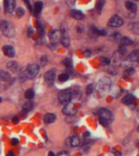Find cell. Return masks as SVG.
<instances>
[{
	"mask_svg": "<svg viewBox=\"0 0 139 156\" xmlns=\"http://www.w3.org/2000/svg\"><path fill=\"white\" fill-rule=\"evenodd\" d=\"M0 30L7 37H13L16 35V29L13 24L6 20L0 21Z\"/></svg>",
	"mask_w": 139,
	"mask_h": 156,
	"instance_id": "6da1fadb",
	"label": "cell"
},
{
	"mask_svg": "<svg viewBox=\"0 0 139 156\" xmlns=\"http://www.w3.org/2000/svg\"><path fill=\"white\" fill-rule=\"evenodd\" d=\"M111 88V81L108 77H103L98 82L96 89L101 95H104L108 93Z\"/></svg>",
	"mask_w": 139,
	"mask_h": 156,
	"instance_id": "7a4b0ae2",
	"label": "cell"
},
{
	"mask_svg": "<svg viewBox=\"0 0 139 156\" xmlns=\"http://www.w3.org/2000/svg\"><path fill=\"white\" fill-rule=\"evenodd\" d=\"M40 71L39 66L37 64H30L27 67L26 70L24 71V75L28 79H34L38 75Z\"/></svg>",
	"mask_w": 139,
	"mask_h": 156,
	"instance_id": "3957f363",
	"label": "cell"
},
{
	"mask_svg": "<svg viewBox=\"0 0 139 156\" xmlns=\"http://www.w3.org/2000/svg\"><path fill=\"white\" fill-rule=\"evenodd\" d=\"M123 24L124 21L122 17L117 16V15L112 16L110 19V21H108V26L111 27V28H120V27L123 25Z\"/></svg>",
	"mask_w": 139,
	"mask_h": 156,
	"instance_id": "277c9868",
	"label": "cell"
},
{
	"mask_svg": "<svg viewBox=\"0 0 139 156\" xmlns=\"http://www.w3.org/2000/svg\"><path fill=\"white\" fill-rule=\"evenodd\" d=\"M72 100V93L69 90L61 91L59 94V101L62 104H67Z\"/></svg>",
	"mask_w": 139,
	"mask_h": 156,
	"instance_id": "5b68a950",
	"label": "cell"
},
{
	"mask_svg": "<svg viewBox=\"0 0 139 156\" xmlns=\"http://www.w3.org/2000/svg\"><path fill=\"white\" fill-rule=\"evenodd\" d=\"M99 116L104 119V120H108L110 124L114 120V116H113L112 113L109 110L105 109V108H102V109L99 110Z\"/></svg>",
	"mask_w": 139,
	"mask_h": 156,
	"instance_id": "8992f818",
	"label": "cell"
},
{
	"mask_svg": "<svg viewBox=\"0 0 139 156\" xmlns=\"http://www.w3.org/2000/svg\"><path fill=\"white\" fill-rule=\"evenodd\" d=\"M16 0H4V10L7 14H11L16 10Z\"/></svg>",
	"mask_w": 139,
	"mask_h": 156,
	"instance_id": "52a82bcc",
	"label": "cell"
},
{
	"mask_svg": "<svg viewBox=\"0 0 139 156\" xmlns=\"http://www.w3.org/2000/svg\"><path fill=\"white\" fill-rule=\"evenodd\" d=\"M76 112H77V107L71 102L65 104V107L63 108V113L66 115H74Z\"/></svg>",
	"mask_w": 139,
	"mask_h": 156,
	"instance_id": "ba28073f",
	"label": "cell"
},
{
	"mask_svg": "<svg viewBox=\"0 0 139 156\" xmlns=\"http://www.w3.org/2000/svg\"><path fill=\"white\" fill-rule=\"evenodd\" d=\"M2 50H3V54L8 57L12 58L16 55V50L14 49V47L10 46V45H5L2 48Z\"/></svg>",
	"mask_w": 139,
	"mask_h": 156,
	"instance_id": "9c48e42d",
	"label": "cell"
},
{
	"mask_svg": "<svg viewBox=\"0 0 139 156\" xmlns=\"http://www.w3.org/2000/svg\"><path fill=\"white\" fill-rule=\"evenodd\" d=\"M45 81L49 85H53L55 80V72L53 70H50L45 73L44 75Z\"/></svg>",
	"mask_w": 139,
	"mask_h": 156,
	"instance_id": "30bf717a",
	"label": "cell"
},
{
	"mask_svg": "<svg viewBox=\"0 0 139 156\" xmlns=\"http://www.w3.org/2000/svg\"><path fill=\"white\" fill-rule=\"evenodd\" d=\"M49 37H50L51 42L56 43V42H60L62 34H61V32L59 31V30H54V31L50 32L49 34Z\"/></svg>",
	"mask_w": 139,
	"mask_h": 156,
	"instance_id": "8fae6325",
	"label": "cell"
},
{
	"mask_svg": "<svg viewBox=\"0 0 139 156\" xmlns=\"http://www.w3.org/2000/svg\"><path fill=\"white\" fill-rule=\"evenodd\" d=\"M70 15L73 18L77 20V21H82L85 18L84 13L79 10H72L70 11Z\"/></svg>",
	"mask_w": 139,
	"mask_h": 156,
	"instance_id": "7c38bea8",
	"label": "cell"
},
{
	"mask_svg": "<svg viewBox=\"0 0 139 156\" xmlns=\"http://www.w3.org/2000/svg\"><path fill=\"white\" fill-rule=\"evenodd\" d=\"M43 8V3L42 1H37L36 3H34V14L35 16H38Z\"/></svg>",
	"mask_w": 139,
	"mask_h": 156,
	"instance_id": "4fadbf2b",
	"label": "cell"
},
{
	"mask_svg": "<svg viewBox=\"0 0 139 156\" xmlns=\"http://www.w3.org/2000/svg\"><path fill=\"white\" fill-rule=\"evenodd\" d=\"M122 102L125 105H131V104L134 103L135 102V97L133 95V94H128V95H125L122 99Z\"/></svg>",
	"mask_w": 139,
	"mask_h": 156,
	"instance_id": "5bb4252c",
	"label": "cell"
},
{
	"mask_svg": "<svg viewBox=\"0 0 139 156\" xmlns=\"http://www.w3.org/2000/svg\"><path fill=\"white\" fill-rule=\"evenodd\" d=\"M56 120V115L53 113H47L44 115V122L46 124H51Z\"/></svg>",
	"mask_w": 139,
	"mask_h": 156,
	"instance_id": "9a60e30c",
	"label": "cell"
},
{
	"mask_svg": "<svg viewBox=\"0 0 139 156\" xmlns=\"http://www.w3.org/2000/svg\"><path fill=\"white\" fill-rule=\"evenodd\" d=\"M69 141H70V146L73 147H76L81 144V139L77 135H75L69 138Z\"/></svg>",
	"mask_w": 139,
	"mask_h": 156,
	"instance_id": "2e32d148",
	"label": "cell"
},
{
	"mask_svg": "<svg viewBox=\"0 0 139 156\" xmlns=\"http://www.w3.org/2000/svg\"><path fill=\"white\" fill-rule=\"evenodd\" d=\"M126 9H128L129 11H132V12H136L137 11V5L133 2V1H126L124 3Z\"/></svg>",
	"mask_w": 139,
	"mask_h": 156,
	"instance_id": "e0dca14e",
	"label": "cell"
},
{
	"mask_svg": "<svg viewBox=\"0 0 139 156\" xmlns=\"http://www.w3.org/2000/svg\"><path fill=\"white\" fill-rule=\"evenodd\" d=\"M11 74L6 71L0 70V81H8L11 80Z\"/></svg>",
	"mask_w": 139,
	"mask_h": 156,
	"instance_id": "ac0fdd59",
	"label": "cell"
},
{
	"mask_svg": "<svg viewBox=\"0 0 139 156\" xmlns=\"http://www.w3.org/2000/svg\"><path fill=\"white\" fill-rule=\"evenodd\" d=\"M33 107H34V104L31 101H28L27 102L24 103V105L22 107V112L24 113V114H26L28 113L29 112H30L32 109H33Z\"/></svg>",
	"mask_w": 139,
	"mask_h": 156,
	"instance_id": "d6986e66",
	"label": "cell"
},
{
	"mask_svg": "<svg viewBox=\"0 0 139 156\" xmlns=\"http://www.w3.org/2000/svg\"><path fill=\"white\" fill-rule=\"evenodd\" d=\"M8 68L10 69L11 72L16 73V72H19V65L18 63L15 61H10L8 63Z\"/></svg>",
	"mask_w": 139,
	"mask_h": 156,
	"instance_id": "ffe728a7",
	"label": "cell"
},
{
	"mask_svg": "<svg viewBox=\"0 0 139 156\" xmlns=\"http://www.w3.org/2000/svg\"><path fill=\"white\" fill-rule=\"evenodd\" d=\"M121 46L122 47H128V46H130V45L133 44V41H132L131 39L128 37H124L122 38L121 39Z\"/></svg>",
	"mask_w": 139,
	"mask_h": 156,
	"instance_id": "44dd1931",
	"label": "cell"
},
{
	"mask_svg": "<svg viewBox=\"0 0 139 156\" xmlns=\"http://www.w3.org/2000/svg\"><path fill=\"white\" fill-rule=\"evenodd\" d=\"M139 59V53L137 50H134L129 55V60L131 62H137Z\"/></svg>",
	"mask_w": 139,
	"mask_h": 156,
	"instance_id": "7402d4cb",
	"label": "cell"
},
{
	"mask_svg": "<svg viewBox=\"0 0 139 156\" xmlns=\"http://www.w3.org/2000/svg\"><path fill=\"white\" fill-rule=\"evenodd\" d=\"M15 14H16V17H18V18H21V17H23L24 16V14H25V11L23 8H16V10H15Z\"/></svg>",
	"mask_w": 139,
	"mask_h": 156,
	"instance_id": "603a6c76",
	"label": "cell"
},
{
	"mask_svg": "<svg viewBox=\"0 0 139 156\" xmlns=\"http://www.w3.org/2000/svg\"><path fill=\"white\" fill-rule=\"evenodd\" d=\"M104 4H105V0H98L97 3H96V10L98 12L101 13Z\"/></svg>",
	"mask_w": 139,
	"mask_h": 156,
	"instance_id": "cb8c5ba5",
	"label": "cell"
},
{
	"mask_svg": "<svg viewBox=\"0 0 139 156\" xmlns=\"http://www.w3.org/2000/svg\"><path fill=\"white\" fill-rule=\"evenodd\" d=\"M34 91L33 89H27L26 92H25V94H24V97H25V99H32L34 97Z\"/></svg>",
	"mask_w": 139,
	"mask_h": 156,
	"instance_id": "d4e9b609",
	"label": "cell"
},
{
	"mask_svg": "<svg viewBox=\"0 0 139 156\" xmlns=\"http://www.w3.org/2000/svg\"><path fill=\"white\" fill-rule=\"evenodd\" d=\"M92 29H93L94 33L97 34L98 35L104 36V35H106V34H107V33H106L105 30H102V29H97L96 27H95V26H93V27H92Z\"/></svg>",
	"mask_w": 139,
	"mask_h": 156,
	"instance_id": "484cf974",
	"label": "cell"
},
{
	"mask_svg": "<svg viewBox=\"0 0 139 156\" xmlns=\"http://www.w3.org/2000/svg\"><path fill=\"white\" fill-rule=\"evenodd\" d=\"M69 79V74L68 73H62L59 76V80L61 82H64V81H67Z\"/></svg>",
	"mask_w": 139,
	"mask_h": 156,
	"instance_id": "4316f807",
	"label": "cell"
},
{
	"mask_svg": "<svg viewBox=\"0 0 139 156\" xmlns=\"http://www.w3.org/2000/svg\"><path fill=\"white\" fill-rule=\"evenodd\" d=\"M111 63L110 59H108L107 57H101L100 58V63L102 66H106V65H109Z\"/></svg>",
	"mask_w": 139,
	"mask_h": 156,
	"instance_id": "83f0119b",
	"label": "cell"
},
{
	"mask_svg": "<svg viewBox=\"0 0 139 156\" xmlns=\"http://www.w3.org/2000/svg\"><path fill=\"white\" fill-rule=\"evenodd\" d=\"M134 73H135V69L134 68H128V69H126L124 71V76H130L134 75Z\"/></svg>",
	"mask_w": 139,
	"mask_h": 156,
	"instance_id": "f1b7e54d",
	"label": "cell"
},
{
	"mask_svg": "<svg viewBox=\"0 0 139 156\" xmlns=\"http://www.w3.org/2000/svg\"><path fill=\"white\" fill-rule=\"evenodd\" d=\"M63 63L66 66V68H73V62H72V60L70 59H65V60L63 61Z\"/></svg>",
	"mask_w": 139,
	"mask_h": 156,
	"instance_id": "f546056e",
	"label": "cell"
},
{
	"mask_svg": "<svg viewBox=\"0 0 139 156\" xmlns=\"http://www.w3.org/2000/svg\"><path fill=\"white\" fill-rule=\"evenodd\" d=\"M94 89H95V86H94V85L93 84H89V85H88L86 87V92L87 94H90L94 91Z\"/></svg>",
	"mask_w": 139,
	"mask_h": 156,
	"instance_id": "4dcf8cb0",
	"label": "cell"
},
{
	"mask_svg": "<svg viewBox=\"0 0 139 156\" xmlns=\"http://www.w3.org/2000/svg\"><path fill=\"white\" fill-rule=\"evenodd\" d=\"M99 121L100 125H102V126H104V127H108V125H110V123L108 122V120H104V119H102V118H101V117L99 118Z\"/></svg>",
	"mask_w": 139,
	"mask_h": 156,
	"instance_id": "1f68e13d",
	"label": "cell"
},
{
	"mask_svg": "<svg viewBox=\"0 0 139 156\" xmlns=\"http://www.w3.org/2000/svg\"><path fill=\"white\" fill-rule=\"evenodd\" d=\"M37 31H38V34L42 36L44 34V27L39 23L37 24Z\"/></svg>",
	"mask_w": 139,
	"mask_h": 156,
	"instance_id": "d6a6232c",
	"label": "cell"
},
{
	"mask_svg": "<svg viewBox=\"0 0 139 156\" xmlns=\"http://www.w3.org/2000/svg\"><path fill=\"white\" fill-rule=\"evenodd\" d=\"M132 31L134 32L136 34H138V24L134 23L133 24V28H132Z\"/></svg>",
	"mask_w": 139,
	"mask_h": 156,
	"instance_id": "836d02e7",
	"label": "cell"
},
{
	"mask_svg": "<svg viewBox=\"0 0 139 156\" xmlns=\"http://www.w3.org/2000/svg\"><path fill=\"white\" fill-rule=\"evenodd\" d=\"M48 47H49V49H50L51 50H55L57 49V46H56V43H50V44L48 45Z\"/></svg>",
	"mask_w": 139,
	"mask_h": 156,
	"instance_id": "e575fe53",
	"label": "cell"
},
{
	"mask_svg": "<svg viewBox=\"0 0 139 156\" xmlns=\"http://www.w3.org/2000/svg\"><path fill=\"white\" fill-rule=\"evenodd\" d=\"M11 143L12 146H16V145H18L19 140L17 138H12L11 141Z\"/></svg>",
	"mask_w": 139,
	"mask_h": 156,
	"instance_id": "d590c367",
	"label": "cell"
},
{
	"mask_svg": "<svg viewBox=\"0 0 139 156\" xmlns=\"http://www.w3.org/2000/svg\"><path fill=\"white\" fill-rule=\"evenodd\" d=\"M41 62L43 63V64H46L47 63V56H42V57H41Z\"/></svg>",
	"mask_w": 139,
	"mask_h": 156,
	"instance_id": "8d00e7d4",
	"label": "cell"
},
{
	"mask_svg": "<svg viewBox=\"0 0 139 156\" xmlns=\"http://www.w3.org/2000/svg\"><path fill=\"white\" fill-rule=\"evenodd\" d=\"M57 156H69L68 152H66V151H62L60 153L58 154Z\"/></svg>",
	"mask_w": 139,
	"mask_h": 156,
	"instance_id": "74e56055",
	"label": "cell"
},
{
	"mask_svg": "<svg viewBox=\"0 0 139 156\" xmlns=\"http://www.w3.org/2000/svg\"><path fill=\"white\" fill-rule=\"evenodd\" d=\"M83 137H84L85 139L89 138V137H90V133H89V132H85V133H83Z\"/></svg>",
	"mask_w": 139,
	"mask_h": 156,
	"instance_id": "f35d334b",
	"label": "cell"
},
{
	"mask_svg": "<svg viewBox=\"0 0 139 156\" xmlns=\"http://www.w3.org/2000/svg\"><path fill=\"white\" fill-rule=\"evenodd\" d=\"M33 33H34V29H32L31 27H29V29H28V35H29V37H31Z\"/></svg>",
	"mask_w": 139,
	"mask_h": 156,
	"instance_id": "ab89813d",
	"label": "cell"
},
{
	"mask_svg": "<svg viewBox=\"0 0 139 156\" xmlns=\"http://www.w3.org/2000/svg\"><path fill=\"white\" fill-rule=\"evenodd\" d=\"M112 153L115 154V156H121L122 155V154L121 152H117V151H115V150H112Z\"/></svg>",
	"mask_w": 139,
	"mask_h": 156,
	"instance_id": "60d3db41",
	"label": "cell"
},
{
	"mask_svg": "<svg viewBox=\"0 0 139 156\" xmlns=\"http://www.w3.org/2000/svg\"><path fill=\"white\" fill-rule=\"evenodd\" d=\"M84 53H85V55H86V56H87V57L91 55V52H90V50H85Z\"/></svg>",
	"mask_w": 139,
	"mask_h": 156,
	"instance_id": "b9f144b4",
	"label": "cell"
},
{
	"mask_svg": "<svg viewBox=\"0 0 139 156\" xmlns=\"http://www.w3.org/2000/svg\"><path fill=\"white\" fill-rule=\"evenodd\" d=\"M24 1H25V3H26V4L28 5V8H29L31 11L33 10V8H32V7H31V4H30V3H29V0H24Z\"/></svg>",
	"mask_w": 139,
	"mask_h": 156,
	"instance_id": "7bdbcfd3",
	"label": "cell"
},
{
	"mask_svg": "<svg viewBox=\"0 0 139 156\" xmlns=\"http://www.w3.org/2000/svg\"><path fill=\"white\" fill-rule=\"evenodd\" d=\"M12 122L15 123V124H16V123H18L19 122L18 117H17V116H14L13 120H12Z\"/></svg>",
	"mask_w": 139,
	"mask_h": 156,
	"instance_id": "ee69618b",
	"label": "cell"
},
{
	"mask_svg": "<svg viewBox=\"0 0 139 156\" xmlns=\"http://www.w3.org/2000/svg\"><path fill=\"white\" fill-rule=\"evenodd\" d=\"M8 156H15V154L12 151H9L8 153Z\"/></svg>",
	"mask_w": 139,
	"mask_h": 156,
	"instance_id": "f6af8a7d",
	"label": "cell"
},
{
	"mask_svg": "<svg viewBox=\"0 0 139 156\" xmlns=\"http://www.w3.org/2000/svg\"><path fill=\"white\" fill-rule=\"evenodd\" d=\"M48 156H55V154L53 153V152L50 151V152H49V154H48Z\"/></svg>",
	"mask_w": 139,
	"mask_h": 156,
	"instance_id": "bcb514c9",
	"label": "cell"
},
{
	"mask_svg": "<svg viewBox=\"0 0 139 156\" xmlns=\"http://www.w3.org/2000/svg\"><path fill=\"white\" fill-rule=\"evenodd\" d=\"M3 101V99H2V98H1V97H0V102H1Z\"/></svg>",
	"mask_w": 139,
	"mask_h": 156,
	"instance_id": "7dc6e473",
	"label": "cell"
},
{
	"mask_svg": "<svg viewBox=\"0 0 139 156\" xmlns=\"http://www.w3.org/2000/svg\"><path fill=\"white\" fill-rule=\"evenodd\" d=\"M136 1H137V0H136Z\"/></svg>",
	"mask_w": 139,
	"mask_h": 156,
	"instance_id": "c3c4849f",
	"label": "cell"
}]
</instances>
